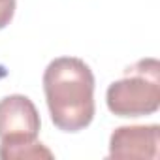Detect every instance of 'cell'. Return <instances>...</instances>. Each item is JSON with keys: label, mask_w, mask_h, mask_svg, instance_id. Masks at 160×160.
Here are the masks:
<instances>
[{"label": "cell", "mask_w": 160, "mask_h": 160, "mask_svg": "<svg viewBox=\"0 0 160 160\" xmlns=\"http://www.w3.org/2000/svg\"><path fill=\"white\" fill-rule=\"evenodd\" d=\"M43 92L53 124L79 132L94 119V73L77 57H58L43 72Z\"/></svg>", "instance_id": "6da1fadb"}, {"label": "cell", "mask_w": 160, "mask_h": 160, "mask_svg": "<svg viewBox=\"0 0 160 160\" xmlns=\"http://www.w3.org/2000/svg\"><path fill=\"white\" fill-rule=\"evenodd\" d=\"M40 113L25 94H10L0 100V158H53V152L38 141Z\"/></svg>", "instance_id": "7a4b0ae2"}, {"label": "cell", "mask_w": 160, "mask_h": 160, "mask_svg": "<svg viewBox=\"0 0 160 160\" xmlns=\"http://www.w3.org/2000/svg\"><path fill=\"white\" fill-rule=\"evenodd\" d=\"M108 109L117 117L152 115L160 108V62L141 58L108 87Z\"/></svg>", "instance_id": "3957f363"}, {"label": "cell", "mask_w": 160, "mask_h": 160, "mask_svg": "<svg viewBox=\"0 0 160 160\" xmlns=\"http://www.w3.org/2000/svg\"><path fill=\"white\" fill-rule=\"evenodd\" d=\"M158 145V124L119 126L109 138V158H156Z\"/></svg>", "instance_id": "277c9868"}, {"label": "cell", "mask_w": 160, "mask_h": 160, "mask_svg": "<svg viewBox=\"0 0 160 160\" xmlns=\"http://www.w3.org/2000/svg\"><path fill=\"white\" fill-rule=\"evenodd\" d=\"M15 13V0H0V30L10 25Z\"/></svg>", "instance_id": "5b68a950"}]
</instances>
